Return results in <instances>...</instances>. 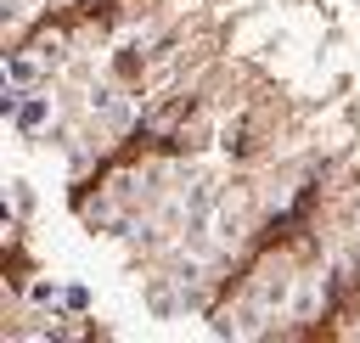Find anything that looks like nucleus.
<instances>
[{"label": "nucleus", "mask_w": 360, "mask_h": 343, "mask_svg": "<svg viewBox=\"0 0 360 343\" xmlns=\"http://www.w3.org/2000/svg\"><path fill=\"white\" fill-rule=\"evenodd\" d=\"M34 79H39V67H34V56H17V62H11V84H17V90H28Z\"/></svg>", "instance_id": "f257e3e1"}]
</instances>
